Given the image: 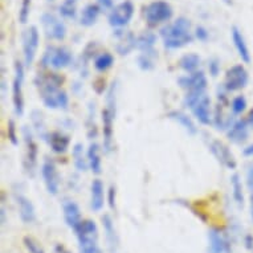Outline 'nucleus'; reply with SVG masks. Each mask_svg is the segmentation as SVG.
I'll return each instance as SVG.
<instances>
[{
	"label": "nucleus",
	"mask_w": 253,
	"mask_h": 253,
	"mask_svg": "<svg viewBox=\"0 0 253 253\" xmlns=\"http://www.w3.org/2000/svg\"><path fill=\"white\" fill-rule=\"evenodd\" d=\"M23 137H24L25 147H27V159H25L27 169H28V171H34L36 165H38V145L34 139V134L27 126H24V129H23Z\"/></svg>",
	"instance_id": "nucleus-18"
},
{
	"label": "nucleus",
	"mask_w": 253,
	"mask_h": 253,
	"mask_svg": "<svg viewBox=\"0 0 253 253\" xmlns=\"http://www.w3.org/2000/svg\"><path fill=\"white\" fill-rule=\"evenodd\" d=\"M227 137L232 143L236 145H241L244 143L249 137V129H248V122L244 120L235 121L232 126L227 130Z\"/></svg>",
	"instance_id": "nucleus-20"
},
{
	"label": "nucleus",
	"mask_w": 253,
	"mask_h": 253,
	"mask_svg": "<svg viewBox=\"0 0 253 253\" xmlns=\"http://www.w3.org/2000/svg\"><path fill=\"white\" fill-rule=\"evenodd\" d=\"M245 247L248 249L253 248V237L251 236V235H247V236H245Z\"/></svg>",
	"instance_id": "nucleus-47"
},
{
	"label": "nucleus",
	"mask_w": 253,
	"mask_h": 253,
	"mask_svg": "<svg viewBox=\"0 0 253 253\" xmlns=\"http://www.w3.org/2000/svg\"><path fill=\"white\" fill-rule=\"evenodd\" d=\"M199 42H207L208 38H210V34H208V31L206 27L203 25H198L195 28V35H194Z\"/></svg>",
	"instance_id": "nucleus-39"
},
{
	"label": "nucleus",
	"mask_w": 253,
	"mask_h": 253,
	"mask_svg": "<svg viewBox=\"0 0 253 253\" xmlns=\"http://www.w3.org/2000/svg\"><path fill=\"white\" fill-rule=\"evenodd\" d=\"M248 124L252 125L253 126V110L251 113H249V117H248Z\"/></svg>",
	"instance_id": "nucleus-49"
},
{
	"label": "nucleus",
	"mask_w": 253,
	"mask_h": 253,
	"mask_svg": "<svg viewBox=\"0 0 253 253\" xmlns=\"http://www.w3.org/2000/svg\"><path fill=\"white\" fill-rule=\"evenodd\" d=\"M105 204V187L101 179H94L90 186V208L100 212Z\"/></svg>",
	"instance_id": "nucleus-21"
},
{
	"label": "nucleus",
	"mask_w": 253,
	"mask_h": 253,
	"mask_svg": "<svg viewBox=\"0 0 253 253\" xmlns=\"http://www.w3.org/2000/svg\"><path fill=\"white\" fill-rule=\"evenodd\" d=\"M23 42V56H24V64L27 67H31L34 64L36 53L39 49V42H40V34H39L38 27L31 25L25 29L21 36Z\"/></svg>",
	"instance_id": "nucleus-9"
},
{
	"label": "nucleus",
	"mask_w": 253,
	"mask_h": 253,
	"mask_svg": "<svg viewBox=\"0 0 253 253\" xmlns=\"http://www.w3.org/2000/svg\"><path fill=\"white\" fill-rule=\"evenodd\" d=\"M184 105L191 109L192 114L200 124L206 126L212 124L213 117L211 112V98L206 91H187Z\"/></svg>",
	"instance_id": "nucleus-3"
},
{
	"label": "nucleus",
	"mask_w": 253,
	"mask_h": 253,
	"mask_svg": "<svg viewBox=\"0 0 253 253\" xmlns=\"http://www.w3.org/2000/svg\"><path fill=\"white\" fill-rule=\"evenodd\" d=\"M117 44L116 49L121 56L129 54L134 48H137V38L130 32H122L120 31L118 34H116Z\"/></svg>",
	"instance_id": "nucleus-22"
},
{
	"label": "nucleus",
	"mask_w": 253,
	"mask_h": 253,
	"mask_svg": "<svg viewBox=\"0 0 253 253\" xmlns=\"http://www.w3.org/2000/svg\"><path fill=\"white\" fill-rule=\"evenodd\" d=\"M223 1H224L225 4H229V5L232 4V0H223Z\"/></svg>",
	"instance_id": "nucleus-50"
},
{
	"label": "nucleus",
	"mask_w": 253,
	"mask_h": 253,
	"mask_svg": "<svg viewBox=\"0 0 253 253\" xmlns=\"http://www.w3.org/2000/svg\"><path fill=\"white\" fill-rule=\"evenodd\" d=\"M97 4L100 5L101 9H109V11H112V8L114 7V0H98Z\"/></svg>",
	"instance_id": "nucleus-42"
},
{
	"label": "nucleus",
	"mask_w": 253,
	"mask_h": 253,
	"mask_svg": "<svg viewBox=\"0 0 253 253\" xmlns=\"http://www.w3.org/2000/svg\"><path fill=\"white\" fill-rule=\"evenodd\" d=\"M101 7L98 4H86L80 13V24L84 27H93L96 24L101 13Z\"/></svg>",
	"instance_id": "nucleus-25"
},
{
	"label": "nucleus",
	"mask_w": 253,
	"mask_h": 253,
	"mask_svg": "<svg viewBox=\"0 0 253 253\" xmlns=\"http://www.w3.org/2000/svg\"><path fill=\"white\" fill-rule=\"evenodd\" d=\"M24 65L20 61L15 62V77L12 83V102L15 113L21 117L24 113V93H23V84H24Z\"/></svg>",
	"instance_id": "nucleus-10"
},
{
	"label": "nucleus",
	"mask_w": 253,
	"mask_h": 253,
	"mask_svg": "<svg viewBox=\"0 0 253 253\" xmlns=\"http://www.w3.org/2000/svg\"><path fill=\"white\" fill-rule=\"evenodd\" d=\"M231 36H232L233 45L236 48L237 53L241 57V60L247 62V64L251 62V52H249V48L247 45V42H245L244 35L236 25H233L232 29H231Z\"/></svg>",
	"instance_id": "nucleus-23"
},
{
	"label": "nucleus",
	"mask_w": 253,
	"mask_h": 253,
	"mask_svg": "<svg viewBox=\"0 0 253 253\" xmlns=\"http://www.w3.org/2000/svg\"><path fill=\"white\" fill-rule=\"evenodd\" d=\"M102 225H104L105 235H106V240H108L109 249L112 253H117V245H118V239H117L116 229L113 224L112 217L109 215L102 216Z\"/></svg>",
	"instance_id": "nucleus-28"
},
{
	"label": "nucleus",
	"mask_w": 253,
	"mask_h": 253,
	"mask_svg": "<svg viewBox=\"0 0 253 253\" xmlns=\"http://www.w3.org/2000/svg\"><path fill=\"white\" fill-rule=\"evenodd\" d=\"M251 202H252V206H253V192H252V195H251Z\"/></svg>",
	"instance_id": "nucleus-51"
},
{
	"label": "nucleus",
	"mask_w": 253,
	"mask_h": 253,
	"mask_svg": "<svg viewBox=\"0 0 253 253\" xmlns=\"http://www.w3.org/2000/svg\"><path fill=\"white\" fill-rule=\"evenodd\" d=\"M73 61V54L65 46L50 45L42 54V64L45 67L53 69H64L68 68Z\"/></svg>",
	"instance_id": "nucleus-6"
},
{
	"label": "nucleus",
	"mask_w": 253,
	"mask_h": 253,
	"mask_svg": "<svg viewBox=\"0 0 253 253\" xmlns=\"http://www.w3.org/2000/svg\"><path fill=\"white\" fill-rule=\"evenodd\" d=\"M113 64H114V57L109 52H104V53L98 54L96 60H94V68L98 72H106L113 67Z\"/></svg>",
	"instance_id": "nucleus-35"
},
{
	"label": "nucleus",
	"mask_w": 253,
	"mask_h": 253,
	"mask_svg": "<svg viewBox=\"0 0 253 253\" xmlns=\"http://www.w3.org/2000/svg\"><path fill=\"white\" fill-rule=\"evenodd\" d=\"M210 150L213 154V157L219 161L220 165H223V166L229 169V170H235L236 169L237 163L236 159H235V155L229 150L228 146L224 145L223 142L216 141V139L212 141L211 145H210Z\"/></svg>",
	"instance_id": "nucleus-15"
},
{
	"label": "nucleus",
	"mask_w": 253,
	"mask_h": 253,
	"mask_svg": "<svg viewBox=\"0 0 253 253\" xmlns=\"http://www.w3.org/2000/svg\"><path fill=\"white\" fill-rule=\"evenodd\" d=\"M49 1H53V0H49Z\"/></svg>",
	"instance_id": "nucleus-53"
},
{
	"label": "nucleus",
	"mask_w": 253,
	"mask_h": 253,
	"mask_svg": "<svg viewBox=\"0 0 253 253\" xmlns=\"http://www.w3.org/2000/svg\"><path fill=\"white\" fill-rule=\"evenodd\" d=\"M5 223V210L4 207H1V224Z\"/></svg>",
	"instance_id": "nucleus-48"
},
{
	"label": "nucleus",
	"mask_w": 253,
	"mask_h": 253,
	"mask_svg": "<svg viewBox=\"0 0 253 253\" xmlns=\"http://www.w3.org/2000/svg\"><path fill=\"white\" fill-rule=\"evenodd\" d=\"M178 84L187 91H206L208 86V80L204 72L196 71L190 75L179 77Z\"/></svg>",
	"instance_id": "nucleus-14"
},
{
	"label": "nucleus",
	"mask_w": 253,
	"mask_h": 253,
	"mask_svg": "<svg viewBox=\"0 0 253 253\" xmlns=\"http://www.w3.org/2000/svg\"><path fill=\"white\" fill-rule=\"evenodd\" d=\"M31 4H32V0H21L20 9H19V21L21 24L28 23L29 15H31Z\"/></svg>",
	"instance_id": "nucleus-37"
},
{
	"label": "nucleus",
	"mask_w": 253,
	"mask_h": 253,
	"mask_svg": "<svg viewBox=\"0 0 253 253\" xmlns=\"http://www.w3.org/2000/svg\"><path fill=\"white\" fill-rule=\"evenodd\" d=\"M81 253H102L98 247V227L94 220H83L75 229Z\"/></svg>",
	"instance_id": "nucleus-4"
},
{
	"label": "nucleus",
	"mask_w": 253,
	"mask_h": 253,
	"mask_svg": "<svg viewBox=\"0 0 253 253\" xmlns=\"http://www.w3.org/2000/svg\"><path fill=\"white\" fill-rule=\"evenodd\" d=\"M174 15V9L166 0H155L145 7L146 23L151 27L167 23Z\"/></svg>",
	"instance_id": "nucleus-5"
},
{
	"label": "nucleus",
	"mask_w": 253,
	"mask_h": 253,
	"mask_svg": "<svg viewBox=\"0 0 253 253\" xmlns=\"http://www.w3.org/2000/svg\"><path fill=\"white\" fill-rule=\"evenodd\" d=\"M200 62H202V58H200L199 54L187 53L179 60V68L190 75V73L198 71V68L200 67Z\"/></svg>",
	"instance_id": "nucleus-29"
},
{
	"label": "nucleus",
	"mask_w": 253,
	"mask_h": 253,
	"mask_svg": "<svg viewBox=\"0 0 253 253\" xmlns=\"http://www.w3.org/2000/svg\"><path fill=\"white\" fill-rule=\"evenodd\" d=\"M208 71H210V75H211L212 77H216V76L219 75L220 62L217 58H212V60H210V62H208Z\"/></svg>",
	"instance_id": "nucleus-40"
},
{
	"label": "nucleus",
	"mask_w": 253,
	"mask_h": 253,
	"mask_svg": "<svg viewBox=\"0 0 253 253\" xmlns=\"http://www.w3.org/2000/svg\"><path fill=\"white\" fill-rule=\"evenodd\" d=\"M231 187H232V196L235 202L239 206L244 204V192H243V184H241V179L237 174H233L231 176Z\"/></svg>",
	"instance_id": "nucleus-34"
},
{
	"label": "nucleus",
	"mask_w": 253,
	"mask_h": 253,
	"mask_svg": "<svg viewBox=\"0 0 253 253\" xmlns=\"http://www.w3.org/2000/svg\"><path fill=\"white\" fill-rule=\"evenodd\" d=\"M40 97L42 104L48 109H62L67 110L69 105V97L64 90H61L62 79L56 73L42 75L36 79Z\"/></svg>",
	"instance_id": "nucleus-1"
},
{
	"label": "nucleus",
	"mask_w": 253,
	"mask_h": 253,
	"mask_svg": "<svg viewBox=\"0 0 253 253\" xmlns=\"http://www.w3.org/2000/svg\"><path fill=\"white\" fill-rule=\"evenodd\" d=\"M169 118L172 121H175V122H176L178 125H180L183 129L186 130L188 134L195 135V134L198 133V129H196L194 121L191 120V117L187 116L186 113L179 112V110H172V112L169 113Z\"/></svg>",
	"instance_id": "nucleus-26"
},
{
	"label": "nucleus",
	"mask_w": 253,
	"mask_h": 253,
	"mask_svg": "<svg viewBox=\"0 0 253 253\" xmlns=\"http://www.w3.org/2000/svg\"><path fill=\"white\" fill-rule=\"evenodd\" d=\"M42 175L45 183L46 191L50 195H57L60 190V176H58L57 167L54 165L53 161L45 159L42 166Z\"/></svg>",
	"instance_id": "nucleus-13"
},
{
	"label": "nucleus",
	"mask_w": 253,
	"mask_h": 253,
	"mask_svg": "<svg viewBox=\"0 0 253 253\" xmlns=\"http://www.w3.org/2000/svg\"><path fill=\"white\" fill-rule=\"evenodd\" d=\"M161 36L163 39V45L167 49H180L194 42V35L191 32V21L187 17L180 16L172 23L165 25L161 29Z\"/></svg>",
	"instance_id": "nucleus-2"
},
{
	"label": "nucleus",
	"mask_w": 253,
	"mask_h": 253,
	"mask_svg": "<svg viewBox=\"0 0 253 253\" xmlns=\"http://www.w3.org/2000/svg\"><path fill=\"white\" fill-rule=\"evenodd\" d=\"M109 206H110V208L116 207V188L113 186L109 190Z\"/></svg>",
	"instance_id": "nucleus-44"
},
{
	"label": "nucleus",
	"mask_w": 253,
	"mask_h": 253,
	"mask_svg": "<svg viewBox=\"0 0 253 253\" xmlns=\"http://www.w3.org/2000/svg\"><path fill=\"white\" fill-rule=\"evenodd\" d=\"M249 81L248 71L241 64L233 65L227 71L224 79V89L227 91L240 90L247 86Z\"/></svg>",
	"instance_id": "nucleus-12"
},
{
	"label": "nucleus",
	"mask_w": 253,
	"mask_h": 253,
	"mask_svg": "<svg viewBox=\"0 0 253 253\" xmlns=\"http://www.w3.org/2000/svg\"><path fill=\"white\" fill-rule=\"evenodd\" d=\"M243 154H244L245 157H253V143L252 145L247 146V147L243 150Z\"/></svg>",
	"instance_id": "nucleus-46"
},
{
	"label": "nucleus",
	"mask_w": 253,
	"mask_h": 253,
	"mask_svg": "<svg viewBox=\"0 0 253 253\" xmlns=\"http://www.w3.org/2000/svg\"><path fill=\"white\" fill-rule=\"evenodd\" d=\"M134 12H135V7H134L133 1L125 0L120 4L114 5L112 11L109 12V24L112 25L113 28H124L131 21Z\"/></svg>",
	"instance_id": "nucleus-8"
},
{
	"label": "nucleus",
	"mask_w": 253,
	"mask_h": 253,
	"mask_svg": "<svg viewBox=\"0 0 253 253\" xmlns=\"http://www.w3.org/2000/svg\"><path fill=\"white\" fill-rule=\"evenodd\" d=\"M62 215H64V220H65L68 227L73 229V231L83 221V219H81V210H80L79 204L73 202V200H65L62 203Z\"/></svg>",
	"instance_id": "nucleus-17"
},
{
	"label": "nucleus",
	"mask_w": 253,
	"mask_h": 253,
	"mask_svg": "<svg viewBox=\"0 0 253 253\" xmlns=\"http://www.w3.org/2000/svg\"><path fill=\"white\" fill-rule=\"evenodd\" d=\"M23 244H24L25 249H27L29 253H45V251H44V248L42 247V244H40L36 239H34V237L24 236V239H23Z\"/></svg>",
	"instance_id": "nucleus-36"
},
{
	"label": "nucleus",
	"mask_w": 253,
	"mask_h": 253,
	"mask_svg": "<svg viewBox=\"0 0 253 253\" xmlns=\"http://www.w3.org/2000/svg\"><path fill=\"white\" fill-rule=\"evenodd\" d=\"M158 54L154 50H149V52H141V54L137 57V64L139 69L145 72L153 71L155 68V60H157Z\"/></svg>",
	"instance_id": "nucleus-30"
},
{
	"label": "nucleus",
	"mask_w": 253,
	"mask_h": 253,
	"mask_svg": "<svg viewBox=\"0 0 253 253\" xmlns=\"http://www.w3.org/2000/svg\"><path fill=\"white\" fill-rule=\"evenodd\" d=\"M58 12L64 19L68 20H75L77 17V5L76 0H64L61 5L58 7Z\"/></svg>",
	"instance_id": "nucleus-33"
},
{
	"label": "nucleus",
	"mask_w": 253,
	"mask_h": 253,
	"mask_svg": "<svg viewBox=\"0 0 253 253\" xmlns=\"http://www.w3.org/2000/svg\"><path fill=\"white\" fill-rule=\"evenodd\" d=\"M208 253H231V244L219 229L212 228L208 232Z\"/></svg>",
	"instance_id": "nucleus-16"
},
{
	"label": "nucleus",
	"mask_w": 253,
	"mask_h": 253,
	"mask_svg": "<svg viewBox=\"0 0 253 253\" xmlns=\"http://www.w3.org/2000/svg\"><path fill=\"white\" fill-rule=\"evenodd\" d=\"M54 253H71V251L65 248L62 244H57L54 247Z\"/></svg>",
	"instance_id": "nucleus-45"
},
{
	"label": "nucleus",
	"mask_w": 253,
	"mask_h": 253,
	"mask_svg": "<svg viewBox=\"0 0 253 253\" xmlns=\"http://www.w3.org/2000/svg\"><path fill=\"white\" fill-rule=\"evenodd\" d=\"M155 42H157V36L151 32H145L137 38V48L141 52H149L154 50Z\"/></svg>",
	"instance_id": "nucleus-32"
},
{
	"label": "nucleus",
	"mask_w": 253,
	"mask_h": 253,
	"mask_svg": "<svg viewBox=\"0 0 253 253\" xmlns=\"http://www.w3.org/2000/svg\"><path fill=\"white\" fill-rule=\"evenodd\" d=\"M17 207H19V216L24 224H31L36 220V210H35L34 203L24 195H16Z\"/></svg>",
	"instance_id": "nucleus-19"
},
{
	"label": "nucleus",
	"mask_w": 253,
	"mask_h": 253,
	"mask_svg": "<svg viewBox=\"0 0 253 253\" xmlns=\"http://www.w3.org/2000/svg\"><path fill=\"white\" fill-rule=\"evenodd\" d=\"M72 153H73V159H75V167L77 169V171L84 172L89 166L87 155L84 154V146L81 143H76Z\"/></svg>",
	"instance_id": "nucleus-31"
},
{
	"label": "nucleus",
	"mask_w": 253,
	"mask_h": 253,
	"mask_svg": "<svg viewBox=\"0 0 253 253\" xmlns=\"http://www.w3.org/2000/svg\"><path fill=\"white\" fill-rule=\"evenodd\" d=\"M247 109V100H245L244 96H237L235 97L231 102V110L235 116L237 114H241Z\"/></svg>",
	"instance_id": "nucleus-38"
},
{
	"label": "nucleus",
	"mask_w": 253,
	"mask_h": 253,
	"mask_svg": "<svg viewBox=\"0 0 253 253\" xmlns=\"http://www.w3.org/2000/svg\"><path fill=\"white\" fill-rule=\"evenodd\" d=\"M48 143L53 153L64 154L69 149L71 139L65 134L60 133V131H53V133L48 134Z\"/></svg>",
	"instance_id": "nucleus-24"
},
{
	"label": "nucleus",
	"mask_w": 253,
	"mask_h": 253,
	"mask_svg": "<svg viewBox=\"0 0 253 253\" xmlns=\"http://www.w3.org/2000/svg\"><path fill=\"white\" fill-rule=\"evenodd\" d=\"M40 21H42V31L48 39L54 42H62L67 38V25L54 13L44 12L40 17Z\"/></svg>",
	"instance_id": "nucleus-7"
},
{
	"label": "nucleus",
	"mask_w": 253,
	"mask_h": 253,
	"mask_svg": "<svg viewBox=\"0 0 253 253\" xmlns=\"http://www.w3.org/2000/svg\"><path fill=\"white\" fill-rule=\"evenodd\" d=\"M247 184H248V188L253 192V167H248V171H247Z\"/></svg>",
	"instance_id": "nucleus-43"
},
{
	"label": "nucleus",
	"mask_w": 253,
	"mask_h": 253,
	"mask_svg": "<svg viewBox=\"0 0 253 253\" xmlns=\"http://www.w3.org/2000/svg\"><path fill=\"white\" fill-rule=\"evenodd\" d=\"M252 220H253V208H252Z\"/></svg>",
	"instance_id": "nucleus-52"
},
{
	"label": "nucleus",
	"mask_w": 253,
	"mask_h": 253,
	"mask_svg": "<svg viewBox=\"0 0 253 253\" xmlns=\"http://www.w3.org/2000/svg\"><path fill=\"white\" fill-rule=\"evenodd\" d=\"M7 133H8V139L11 141V143H12V145H17L16 127H15V122H13V121H9L8 122V129H7Z\"/></svg>",
	"instance_id": "nucleus-41"
},
{
	"label": "nucleus",
	"mask_w": 253,
	"mask_h": 253,
	"mask_svg": "<svg viewBox=\"0 0 253 253\" xmlns=\"http://www.w3.org/2000/svg\"><path fill=\"white\" fill-rule=\"evenodd\" d=\"M112 97H113V89H110L108 97V105L106 108L102 110V134H104V150L106 153H109L112 150L113 145V126H114V116L116 112L112 104Z\"/></svg>",
	"instance_id": "nucleus-11"
},
{
	"label": "nucleus",
	"mask_w": 253,
	"mask_h": 253,
	"mask_svg": "<svg viewBox=\"0 0 253 253\" xmlns=\"http://www.w3.org/2000/svg\"><path fill=\"white\" fill-rule=\"evenodd\" d=\"M87 162H89V167L93 174H101L102 171V161H101V151L100 146L97 143H91L87 149Z\"/></svg>",
	"instance_id": "nucleus-27"
}]
</instances>
